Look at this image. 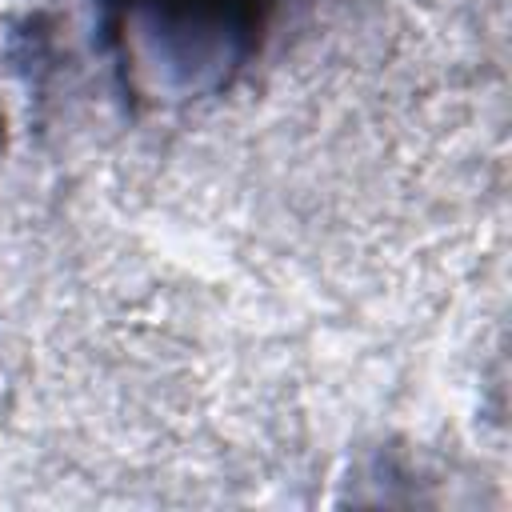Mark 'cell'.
<instances>
[{"label": "cell", "mask_w": 512, "mask_h": 512, "mask_svg": "<svg viewBox=\"0 0 512 512\" xmlns=\"http://www.w3.org/2000/svg\"><path fill=\"white\" fill-rule=\"evenodd\" d=\"M280 0H100V44L136 112L232 92L264 52Z\"/></svg>", "instance_id": "1"}]
</instances>
